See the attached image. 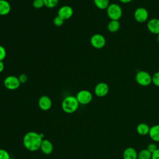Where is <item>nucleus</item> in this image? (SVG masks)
I'll return each instance as SVG.
<instances>
[{
  "mask_svg": "<svg viewBox=\"0 0 159 159\" xmlns=\"http://www.w3.org/2000/svg\"><path fill=\"white\" fill-rule=\"evenodd\" d=\"M152 153L146 149H142L138 153V159H151Z\"/></svg>",
  "mask_w": 159,
  "mask_h": 159,
  "instance_id": "aec40b11",
  "label": "nucleus"
},
{
  "mask_svg": "<svg viewBox=\"0 0 159 159\" xmlns=\"http://www.w3.org/2000/svg\"><path fill=\"white\" fill-rule=\"evenodd\" d=\"M148 135L153 141L159 142V124L150 127Z\"/></svg>",
  "mask_w": 159,
  "mask_h": 159,
  "instance_id": "2eb2a0df",
  "label": "nucleus"
},
{
  "mask_svg": "<svg viewBox=\"0 0 159 159\" xmlns=\"http://www.w3.org/2000/svg\"><path fill=\"white\" fill-rule=\"evenodd\" d=\"M76 98L80 104L85 105L91 102L93 99V95L89 91L83 89L78 92Z\"/></svg>",
  "mask_w": 159,
  "mask_h": 159,
  "instance_id": "39448f33",
  "label": "nucleus"
},
{
  "mask_svg": "<svg viewBox=\"0 0 159 159\" xmlns=\"http://www.w3.org/2000/svg\"><path fill=\"white\" fill-rule=\"evenodd\" d=\"M152 83L157 86L159 87V71L156 72L153 76H152Z\"/></svg>",
  "mask_w": 159,
  "mask_h": 159,
  "instance_id": "b1692460",
  "label": "nucleus"
},
{
  "mask_svg": "<svg viewBox=\"0 0 159 159\" xmlns=\"http://www.w3.org/2000/svg\"><path fill=\"white\" fill-rule=\"evenodd\" d=\"M158 148L157 145L154 143H150L149 144H148L147 147V149L148 150H149L151 153H153L154 151H155Z\"/></svg>",
  "mask_w": 159,
  "mask_h": 159,
  "instance_id": "bb28decb",
  "label": "nucleus"
},
{
  "mask_svg": "<svg viewBox=\"0 0 159 159\" xmlns=\"http://www.w3.org/2000/svg\"><path fill=\"white\" fill-rule=\"evenodd\" d=\"M124 159H138V153L133 147L126 148L123 152Z\"/></svg>",
  "mask_w": 159,
  "mask_h": 159,
  "instance_id": "4468645a",
  "label": "nucleus"
},
{
  "mask_svg": "<svg viewBox=\"0 0 159 159\" xmlns=\"http://www.w3.org/2000/svg\"><path fill=\"white\" fill-rule=\"evenodd\" d=\"M64 20L61 19L59 16H56L53 19V24L56 26H61L63 24Z\"/></svg>",
  "mask_w": 159,
  "mask_h": 159,
  "instance_id": "393cba45",
  "label": "nucleus"
},
{
  "mask_svg": "<svg viewBox=\"0 0 159 159\" xmlns=\"http://www.w3.org/2000/svg\"><path fill=\"white\" fill-rule=\"evenodd\" d=\"M32 4L35 9H41L44 6L43 0H34Z\"/></svg>",
  "mask_w": 159,
  "mask_h": 159,
  "instance_id": "5701e85b",
  "label": "nucleus"
},
{
  "mask_svg": "<svg viewBox=\"0 0 159 159\" xmlns=\"http://www.w3.org/2000/svg\"><path fill=\"white\" fill-rule=\"evenodd\" d=\"M136 81L138 84L143 86H148L152 82V76L150 75L145 71H139L135 76Z\"/></svg>",
  "mask_w": 159,
  "mask_h": 159,
  "instance_id": "20e7f679",
  "label": "nucleus"
},
{
  "mask_svg": "<svg viewBox=\"0 0 159 159\" xmlns=\"http://www.w3.org/2000/svg\"><path fill=\"white\" fill-rule=\"evenodd\" d=\"M11 7L9 2L6 0H0V16L7 15Z\"/></svg>",
  "mask_w": 159,
  "mask_h": 159,
  "instance_id": "dca6fc26",
  "label": "nucleus"
},
{
  "mask_svg": "<svg viewBox=\"0 0 159 159\" xmlns=\"http://www.w3.org/2000/svg\"><path fill=\"white\" fill-rule=\"evenodd\" d=\"M107 14L111 20H118L122 15V11L120 6L117 4H111L107 7Z\"/></svg>",
  "mask_w": 159,
  "mask_h": 159,
  "instance_id": "7ed1b4c3",
  "label": "nucleus"
},
{
  "mask_svg": "<svg viewBox=\"0 0 159 159\" xmlns=\"http://www.w3.org/2000/svg\"><path fill=\"white\" fill-rule=\"evenodd\" d=\"M90 42L94 48L101 49L103 48L106 44V39L102 35L96 34L91 37Z\"/></svg>",
  "mask_w": 159,
  "mask_h": 159,
  "instance_id": "0eeeda50",
  "label": "nucleus"
},
{
  "mask_svg": "<svg viewBox=\"0 0 159 159\" xmlns=\"http://www.w3.org/2000/svg\"><path fill=\"white\" fill-rule=\"evenodd\" d=\"M109 88L107 83L100 82L94 88V93L98 97H104L109 92Z\"/></svg>",
  "mask_w": 159,
  "mask_h": 159,
  "instance_id": "9d476101",
  "label": "nucleus"
},
{
  "mask_svg": "<svg viewBox=\"0 0 159 159\" xmlns=\"http://www.w3.org/2000/svg\"><path fill=\"white\" fill-rule=\"evenodd\" d=\"M151 159H159V148H157L155 151L152 153Z\"/></svg>",
  "mask_w": 159,
  "mask_h": 159,
  "instance_id": "c85d7f7f",
  "label": "nucleus"
},
{
  "mask_svg": "<svg viewBox=\"0 0 159 159\" xmlns=\"http://www.w3.org/2000/svg\"><path fill=\"white\" fill-rule=\"evenodd\" d=\"M157 39H158V42H159V34L158 35V38H157Z\"/></svg>",
  "mask_w": 159,
  "mask_h": 159,
  "instance_id": "2f4dec72",
  "label": "nucleus"
},
{
  "mask_svg": "<svg viewBox=\"0 0 159 159\" xmlns=\"http://www.w3.org/2000/svg\"><path fill=\"white\" fill-rule=\"evenodd\" d=\"M6 56V50L5 48L0 45V61H3Z\"/></svg>",
  "mask_w": 159,
  "mask_h": 159,
  "instance_id": "a878e982",
  "label": "nucleus"
},
{
  "mask_svg": "<svg viewBox=\"0 0 159 159\" xmlns=\"http://www.w3.org/2000/svg\"><path fill=\"white\" fill-rule=\"evenodd\" d=\"M95 6L99 9H107L109 5V0H93Z\"/></svg>",
  "mask_w": 159,
  "mask_h": 159,
  "instance_id": "6ab92c4d",
  "label": "nucleus"
},
{
  "mask_svg": "<svg viewBox=\"0 0 159 159\" xmlns=\"http://www.w3.org/2000/svg\"><path fill=\"white\" fill-rule=\"evenodd\" d=\"M73 14V10L72 7L67 5L61 6L58 11V16H59L61 19H62L64 20L71 18Z\"/></svg>",
  "mask_w": 159,
  "mask_h": 159,
  "instance_id": "6e6552de",
  "label": "nucleus"
},
{
  "mask_svg": "<svg viewBox=\"0 0 159 159\" xmlns=\"http://www.w3.org/2000/svg\"><path fill=\"white\" fill-rule=\"evenodd\" d=\"M44 6L48 8H53L57 6L58 0H43Z\"/></svg>",
  "mask_w": 159,
  "mask_h": 159,
  "instance_id": "412c9836",
  "label": "nucleus"
},
{
  "mask_svg": "<svg viewBox=\"0 0 159 159\" xmlns=\"http://www.w3.org/2000/svg\"><path fill=\"white\" fill-rule=\"evenodd\" d=\"M147 29L154 34H159V19H152L147 23Z\"/></svg>",
  "mask_w": 159,
  "mask_h": 159,
  "instance_id": "f8f14e48",
  "label": "nucleus"
},
{
  "mask_svg": "<svg viewBox=\"0 0 159 159\" xmlns=\"http://www.w3.org/2000/svg\"><path fill=\"white\" fill-rule=\"evenodd\" d=\"M0 159H11L9 152L4 149H0Z\"/></svg>",
  "mask_w": 159,
  "mask_h": 159,
  "instance_id": "4be33fe9",
  "label": "nucleus"
},
{
  "mask_svg": "<svg viewBox=\"0 0 159 159\" xmlns=\"http://www.w3.org/2000/svg\"><path fill=\"white\" fill-rule=\"evenodd\" d=\"M40 149L44 154L49 155L52 152L53 150V146L50 140L47 139H43L42 142Z\"/></svg>",
  "mask_w": 159,
  "mask_h": 159,
  "instance_id": "ddd939ff",
  "label": "nucleus"
},
{
  "mask_svg": "<svg viewBox=\"0 0 159 159\" xmlns=\"http://www.w3.org/2000/svg\"><path fill=\"white\" fill-rule=\"evenodd\" d=\"M119 1L122 3H128V2H130L132 0H119Z\"/></svg>",
  "mask_w": 159,
  "mask_h": 159,
  "instance_id": "7c9ffc66",
  "label": "nucleus"
},
{
  "mask_svg": "<svg viewBox=\"0 0 159 159\" xmlns=\"http://www.w3.org/2000/svg\"><path fill=\"white\" fill-rule=\"evenodd\" d=\"M38 104L40 109L43 111H48L51 108L52 105V102L51 99L48 96L46 95H43L39 98L38 101Z\"/></svg>",
  "mask_w": 159,
  "mask_h": 159,
  "instance_id": "9b49d317",
  "label": "nucleus"
},
{
  "mask_svg": "<svg viewBox=\"0 0 159 159\" xmlns=\"http://www.w3.org/2000/svg\"><path fill=\"white\" fill-rule=\"evenodd\" d=\"M135 19L140 23L145 22L148 17V13L146 9L143 7L137 8L134 12Z\"/></svg>",
  "mask_w": 159,
  "mask_h": 159,
  "instance_id": "1a4fd4ad",
  "label": "nucleus"
},
{
  "mask_svg": "<svg viewBox=\"0 0 159 159\" xmlns=\"http://www.w3.org/2000/svg\"><path fill=\"white\" fill-rule=\"evenodd\" d=\"M4 85L7 89L15 90L17 89L20 85V83L18 77L13 75L7 76L4 80Z\"/></svg>",
  "mask_w": 159,
  "mask_h": 159,
  "instance_id": "423d86ee",
  "label": "nucleus"
},
{
  "mask_svg": "<svg viewBox=\"0 0 159 159\" xmlns=\"http://www.w3.org/2000/svg\"><path fill=\"white\" fill-rule=\"evenodd\" d=\"M79 104L80 103L78 102L76 96H68L63 99L61 103V107L64 112L71 114L78 109Z\"/></svg>",
  "mask_w": 159,
  "mask_h": 159,
  "instance_id": "f03ea898",
  "label": "nucleus"
},
{
  "mask_svg": "<svg viewBox=\"0 0 159 159\" xmlns=\"http://www.w3.org/2000/svg\"><path fill=\"white\" fill-rule=\"evenodd\" d=\"M120 28V23L118 20H111L107 24V29L111 32H116Z\"/></svg>",
  "mask_w": 159,
  "mask_h": 159,
  "instance_id": "a211bd4d",
  "label": "nucleus"
},
{
  "mask_svg": "<svg viewBox=\"0 0 159 159\" xmlns=\"http://www.w3.org/2000/svg\"><path fill=\"white\" fill-rule=\"evenodd\" d=\"M150 127L146 123H140L137 125L136 130L140 135H146L148 134Z\"/></svg>",
  "mask_w": 159,
  "mask_h": 159,
  "instance_id": "f3484780",
  "label": "nucleus"
},
{
  "mask_svg": "<svg viewBox=\"0 0 159 159\" xmlns=\"http://www.w3.org/2000/svg\"><path fill=\"white\" fill-rule=\"evenodd\" d=\"M43 138V134L30 131L25 134L23 138V144L26 149L30 152L39 150Z\"/></svg>",
  "mask_w": 159,
  "mask_h": 159,
  "instance_id": "f257e3e1",
  "label": "nucleus"
},
{
  "mask_svg": "<svg viewBox=\"0 0 159 159\" xmlns=\"http://www.w3.org/2000/svg\"><path fill=\"white\" fill-rule=\"evenodd\" d=\"M18 78H19V80L20 83H25L27 81V80H28L27 76L24 73L20 75L18 77Z\"/></svg>",
  "mask_w": 159,
  "mask_h": 159,
  "instance_id": "cd10ccee",
  "label": "nucleus"
},
{
  "mask_svg": "<svg viewBox=\"0 0 159 159\" xmlns=\"http://www.w3.org/2000/svg\"><path fill=\"white\" fill-rule=\"evenodd\" d=\"M4 69V64L2 61H0V73H1Z\"/></svg>",
  "mask_w": 159,
  "mask_h": 159,
  "instance_id": "c756f323",
  "label": "nucleus"
}]
</instances>
